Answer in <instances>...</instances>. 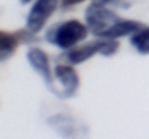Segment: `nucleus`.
<instances>
[{"instance_id":"obj_11","label":"nucleus","mask_w":149,"mask_h":139,"mask_svg":"<svg viewBox=\"0 0 149 139\" xmlns=\"http://www.w3.org/2000/svg\"><path fill=\"white\" fill-rule=\"evenodd\" d=\"M111 2H114V0H92V3H98V5H107Z\"/></svg>"},{"instance_id":"obj_8","label":"nucleus","mask_w":149,"mask_h":139,"mask_svg":"<svg viewBox=\"0 0 149 139\" xmlns=\"http://www.w3.org/2000/svg\"><path fill=\"white\" fill-rule=\"evenodd\" d=\"M19 43L21 40L16 32H0V60L6 61L10 56H13Z\"/></svg>"},{"instance_id":"obj_2","label":"nucleus","mask_w":149,"mask_h":139,"mask_svg":"<svg viewBox=\"0 0 149 139\" xmlns=\"http://www.w3.org/2000/svg\"><path fill=\"white\" fill-rule=\"evenodd\" d=\"M88 31V27L82 22L70 19L50 28L45 34V38L50 44L58 47L60 50H70L86 38Z\"/></svg>"},{"instance_id":"obj_10","label":"nucleus","mask_w":149,"mask_h":139,"mask_svg":"<svg viewBox=\"0 0 149 139\" xmlns=\"http://www.w3.org/2000/svg\"><path fill=\"white\" fill-rule=\"evenodd\" d=\"M60 2H61L63 8H70V6H74V5L82 3L84 0H60Z\"/></svg>"},{"instance_id":"obj_5","label":"nucleus","mask_w":149,"mask_h":139,"mask_svg":"<svg viewBox=\"0 0 149 139\" xmlns=\"http://www.w3.org/2000/svg\"><path fill=\"white\" fill-rule=\"evenodd\" d=\"M57 6L58 0H35L26 18V28L31 32L38 34L45 27Z\"/></svg>"},{"instance_id":"obj_9","label":"nucleus","mask_w":149,"mask_h":139,"mask_svg":"<svg viewBox=\"0 0 149 139\" xmlns=\"http://www.w3.org/2000/svg\"><path fill=\"white\" fill-rule=\"evenodd\" d=\"M132 45L140 54H149V28H142L132 35Z\"/></svg>"},{"instance_id":"obj_7","label":"nucleus","mask_w":149,"mask_h":139,"mask_svg":"<svg viewBox=\"0 0 149 139\" xmlns=\"http://www.w3.org/2000/svg\"><path fill=\"white\" fill-rule=\"evenodd\" d=\"M54 76L61 85V98H70L79 88V75L69 64H57L54 67Z\"/></svg>"},{"instance_id":"obj_6","label":"nucleus","mask_w":149,"mask_h":139,"mask_svg":"<svg viewBox=\"0 0 149 139\" xmlns=\"http://www.w3.org/2000/svg\"><path fill=\"white\" fill-rule=\"evenodd\" d=\"M26 60H28L29 66L32 67V71L37 72V73L42 78L45 87H47L51 92H54L57 97H60V91H57L56 87H54V79H53V72H51V69H50L48 56H47L41 48L32 47V48H29L28 53H26Z\"/></svg>"},{"instance_id":"obj_12","label":"nucleus","mask_w":149,"mask_h":139,"mask_svg":"<svg viewBox=\"0 0 149 139\" xmlns=\"http://www.w3.org/2000/svg\"><path fill=\"white\" fill-rule=\"evenodd\" d=\"M19 2H21L22 5H26V3H29V2H31V0H19Z\"/></svg>"},{"instance_id":"obj_4","label":"nucleus","mask_w":149,"mask_h":139,"mask_svg":"<svg viewBox=\"0 0 149 139\" xmlns=\"http://www.w3.org/2000/svg\"><path fill=\"white\" fill-rule=\"evenodd\" d=\"M47 124L61 139H88V127L67 114H54L47 119Z\"/></svg>"},{"instance_id":"obj_1","label":"nucleus","mask_w":149,"mask_h":139,"mask_svg":"<svg viewBox=\"0 0 149 139\" xmlns=\"http://www.w3.org/2000/svg\"><path fill=\"white\" fill-rule=\"evenodd\" d=\"M85 21L89 32L98 38H113L133 35L143 27L137 21L123 19L113 10L107 9L105 5L92 3L85 10Z\"/></svg>"},{"instance_id":"obj_3","label":"nucleus","mask_w":149,"mask_h":139,"mask_svg":"<svg viewBox=\"0 0 149 139\" xmlns=\"http://www.w3.org/2000/svg\"><path fill=\"white\" fill-rule=\"evenodd\" d=\"M118 51V43L113 38H98L95 41L86 43L81 47L66 50L63 54V59L69 64H81L86 60H89L95 54H101L105 57H110Z\"/></svg>"}]
</instances>
